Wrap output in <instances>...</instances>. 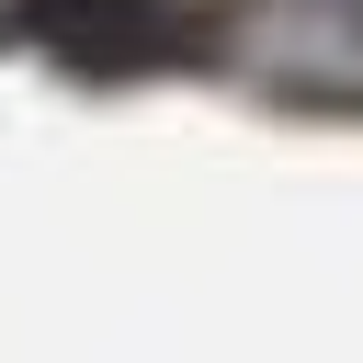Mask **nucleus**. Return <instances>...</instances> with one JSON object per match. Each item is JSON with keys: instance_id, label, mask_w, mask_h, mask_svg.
Segmentation results:
<instances>
[{"instance_id": "obj_1", "label": "nucleus", "mask_w": 363, "mask_h": 363, "mask_svg": "<svg viewBox=\"0 0 363 363\" xmlns=\"http://www.w3.org/2000/svg\"><path fill=\"white\" fill-rule=\"evenodd\" d=\"M45 45L79 57V68H136V57H170V23L147 0H34Z\"/></svg>"}]
</instances>
